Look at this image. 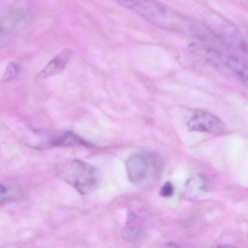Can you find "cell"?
Here are the masks:
<instances>
[{
	"instance_id": "2",
	"label": "cell",
	"mask_w": 248,
	"mask_h": 248,
	"mask_svg": "<svg viewBox=\"0 0 248 248\" xmlns=\"http://www.w3.org/2000/svg\"><path fill=\"white\" fill-rule=\"evenodd\" d=\"M188 49L194 59L247 86L246 61L217 47L201 43H191L188 45Z\"/></svg>"
},
{
	"instance_id": "9",
	"label": "cell",
	"mask_w": 248,
	"mask_h": 248,
	"mask_svg": "<svg viewBox=\"0 0 248 248\" xmlns=\"http://www.w3.org/2000/svg\"><path fill=\"white\" fill-rule=\"evenodd\" d=\"M121 235L124 240L132 243L143 240L146 236V232L137 226H127L122 230Z\"/></svg>"
},
{
	"instance_id": "12",
	"label": "cell",
	"mask_w": 248,
	"mask_h": 248,
	"mask_svg": "<svg viewBox=\"0 0 248 248\" xmlns=\"http://www.w3.org/2000/svg\"><path fill=\"white\" fill-rule=\"evenodd\" d=\"M174 194V186L172 185V183L168 182L165 183L160 188V191H159V194L161 197H170L173 195Z\"/></svg>"
},
{
	"instance_id": "8",
	"label": "cell",
	"mask_w": 248,
	"mask_h": 248,
	"mask_svg": "<svg viewBox=\"0 0 248 248\" xmlns=\"http://www.w3.org/2000/svg\"><path fill=\"white\" fill-rule=\"evenodd\" d=\"M49 147H56V146H85L87 147H93V145L89 142L84 140L79 136H77L72 132H66L63 134L56 136L53 138L47 143Z\"/></svg>"
},
{
	"instance_id": "13",
	"label": "cell",
	"mask_w": 248,
	"mask_h": 248,
	"mask_svg": "<svg viewBox=\"0 0 248 248\" xmlns=\"http://www.w3.org/2000/svg\"><path fill=\"white\" fill-rule=\"evenodd\" d=\"M7 196H8V189L4 186L0 184V204H2L5 202Z\"/></svg>"
},
{
	"instance_id": "5",
	"label": "cell",
	"mask_w": 248,
	"mask_h": 248,
	"mask_svg": "<svg viewBox=\"0 0 248 248\" xmlns=\"http://www.w3.org/2000/svg\"><path fill=\"white\" fill-rule=\"evenodd\" d=\"M149 168V160L141 154H133L126 161L127 178L133 184L143 181L147 175Z\"/></svg>"
},
{
	"instance_id": "11",
	"label": "cell",
	"mask_w": 248,
	"mask_h": 248,
	"mask_svg": "<svg viewBox=\"0 0 248 248\" xmlns=\"http://www.w3.org/2000/svg\"><path fill=\"white\" fill-rule=\"evenodd\" d=\"M20 69L21 68L18 63H14V62L8 63L7 65L6 69H5L2 80L4 82H8V81L15 79L19 75Z\"/></svg>"
},
{
	"instance_id": "1",
	"label": "cell",
	"mask_w": 248,
	"mask_h": 248,
	"mask_svg": "<svg viewBox=\"0 0 248 248\" xmlns=\"http://www.w3.org/2000/svg\"><path fill=\"white\" fill-rule=\"evenodd\" d=\"M119 5L132 11L151 24L164 30L175 31L201 40L210 37L209 32L195 21L173 12L154 0H115Z\"/></svg>"
},
{
	"instance_id": "10",
	"label": "cell",
	"mask_w": 248,
	"mask_h": 248,
	"mask_svg": "<svg viewBox=\"0 0 248 248\" xmlns=\"http://www.w3.org/2000/svg\"><path fill=\"white\" fill-rule=\"evenodd\" d=\"M16 32L14 26L6 18L0 21V46L9 40L11 35Z\"/></svg>"
},
{
	"instance_id": "4",
	"label": "cell",
	"mask_w": 248,
	"mask_h": 248,
	"mask_svg": "<svg viewBox=\"0 0 248 248\" xmlns=\"http://www.w3.org/2000/svg\"><path fill=\"white\" fill-rule=\"evenodd\" d=\"M188 130L199 133L220 134L226 130V125L218 117L203 110H196L188 122Z\"/></svg>"
},
{
	"instance_id": "6",
	"label": "cell",
	"mask_w": 248,
	"mask_h": 248,
	"mask_svg": "<svg viewBox=\"0 0 248 248\" xmlns=\"http://www.w3.org/2000/svg\"><path fill=\"white\" fill-rule=\"evenodd\" d=\"M72 56L73 52L70 49H63L45 66L44 69L39 74V78L47 79L62 73L67 66Z\"/></svg>"
},
{
	"instance_id": "3",
	"label": "cell",
	"mask_w": 248,
	"mask_h": 248,
	"mask_svg": "<svg viewBox=\"0 0 248 248\" xmlns=\"http://www.w3.org/2000/svg\"><path fill=\"white\" fill-rule=\"evenodd\" d=\"M59 177L72 186L82 195L92 194L101 182L99 171L79 159L66 162L59 171Z\"/></svg>"
},
{
	"instance_id": "7",
	"label": "cell",
	"mask_w": 248,
	"mask_h": 248,
	"mask_svg": "<svg viewBox=\"0 0 248 248\" xmlns=\"http://www.w3.org/2000/svg\"><path fill=\"white\" fill-rule=\"evenodd\" d=\"M207 190V182L203 175L191 177L186 181L184 195L187 200H195L202 196Z\"/></svg>"
}]
</instances>
